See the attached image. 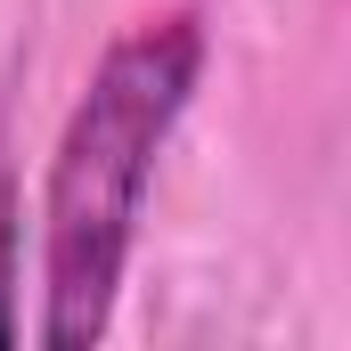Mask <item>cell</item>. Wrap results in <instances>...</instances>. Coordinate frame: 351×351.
Here are the masks:
<instances>
[{"label":"cell","mask_w":351,"mask_h":351,"mask_svg":"<svg viewBox=\"0 0 351 351\" xmlns=\"http://www.w3.org/2000/svg\"><path fill=\"white\" fill-rule=\"evenodd\" d=\"M196 66H204L196 16H147L98 58L49 164V311H41L49 351H82L106 335L131 221L156 172V147L196 90Z\"/></svg>","instance_id":"obj_1"},{"label":"cell","mask_w":351,"mask_h":351,"mask_svg":"<svg viewBox=\"0 0 351 351\" xmlns=\"http://www.w3.org/2000/svg\"><path fill=\"white\" fill-rule=\"evenodd\" d=\"M8 254H16V204H8V164H0V343L16 335V319H8Z\"/></svg>","instance_id":"obj_2"}]
</instances>
